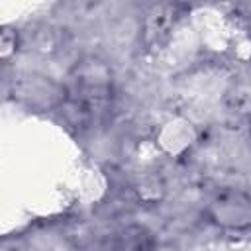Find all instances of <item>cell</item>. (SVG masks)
Here are the masks:
<instances>
[{
	"label": "cell",
	"mask_w": 251,
	"mask_h": 251,
	"mask_svg": "<svg viewBox=\"0 0 251 251\" xmlns=\"http://www.w3.org/2000/svg\"><path fill=\"white\" fill-rule=\"evenodd\" d=\"M94 65L82 67L80 76L76 78L75 86V100L73 110L80 114V118H92L100 110L106 108L110 100V80L104 67L96 61Z\"/></svg>",
	"instance_id": "obj_1"
}]
</instances>
